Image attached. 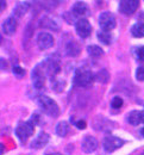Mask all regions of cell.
I'll return each mask as SVG.
<instances>
[{"label": "cell", "mask_w": 144, "mask_h": 155, "mask_svg": "<svg viewBox=\"0 0 144 155\" xmlns=\"http://www.w3.org/2000/svg\"><path fill=\"white\" fill-rule=\"evenodd\" d=\"M104 149L108 153H112L117 149H119L124 144V141L117 136H106L104 140Z\"/></svg>", "instance_id": "obj_5"}, {"label": "cell", "mask_w": 144, "mask_h": 155, "mask_svg": "<svg viewBox=\"0 0 144 155\" xmlns=\"http://www.w3.org/2000/svg\"><path fill=\"white\" fill-rule=\"evenodd\" d=\"M38 105L43 110L44 114H46L48 116L50 117H57L60 114V109H59V105L49 97H45V96H42L38 98Z\"/></svg>", "instance_id": "obj_1"}, {"label": "cell", "mask_w": 144, "mask_h": 155, "mask_svg": "<svg viewBox=\"0 0 144 155\" xmlns=\"http://www.w3.org/2000/svg\"><path fill=\"white\" fill-rule=\"evenodd\" d=\"M41 26L42 28H45V29H56V30L59 29L57 24H56L53 19H50L49 17H44V18H42Z\"/></svg>", "instance_id": "obj_19"}, {"label": "cell", "mask_w": 144, "mask_h": 155, "mask_svg": "<svg viewBox=\"0 0 144 155\" xmlns=\"http://www.w3.org/2000/svg\"><path fill=\"white\" fill-rule=\"evenodd\" d=\"M66 51H67V54H68L69 56L75 58V56H78V55L80 54V47H79L74 41H72V42L67 45Z\"/></svg>", "instance_id": "obj_16"}, {"label": "cell", "mask_w": 144, "mask_h": 155, "mask_svg": "<svg viewBox=\"0 0 144 155\" xmlns=\"http://www.w3.org/2000/svg\"><path fill=\"white\" fill-rule=\"evenodd\" d=\"M46 155H62L60 153H50V154H46Z\"/></svg>", "instance_id": "obj_30"}, {"label": "cell", "mask_w": 144, "mask_h": 155, "mask_svg": "<svg viewBox=\"0 0 144 155\" xmlns=\"http://www.w3.org/2000/svg\"><path fill=\"white\" fill-rule=\"evenodd\" d=\"M54 44H55V39H54V37L50 34H48V32H41L37 36V45L40 47V49H42V50L49 49Z\"/></svg>", "instance_id": "obj_8"}, {"label": "cell", "mask_w": 144, "mask_h": 155, "mask_svg": "<svg viewBox=\"0 0 144 155\" xmlns=\"http://www.w3.org/2000/svg\"><path fill=\"white\" fill-rule=\"evenodd\" d=\"M141 134L144 136V128H142V129H141Z\"/></svg>", "instance_id": "obj_31"}, {"label": "cell", "mask_w": 144, "mask_h": 155, "mask_svg": "<svg viewBox=\"0 0 144 155\" xmlns=\"http://www.w3.org/2000/svg\"><path fill=\"white\" fill-rule=\"evenodd\" d=\"M143 155H144V154H143Z\"/></svg>", "instance_id": "obj_32"}, {"label": "cell", "mask_w": 144, "mask_h": 155, "mask_svg": "<svg viewBox=\"0 0 144 155\" xmlns=\"http://www.w3.org/2000/svg\"><path fill=\"white\" fill-rule=\"evenodd\" d=\"M136 55L139 61H144V47H139L136 51Z\"/></svg>", "instance_id": "obj_26"}, {"label": "cell", "mask_w": 144, "mask_h": 155, "mask_svg": "<svg viewBox=\"0 0 144 155\" xmlns=\"http://www.w3.org/2000/svg\"><path fill=\"white\" fill-rule=\"evenodd\" d=\"M75 30H76V34H78L81 38H87V37L91 35L92 26H91L89 21L87 19L80 18V19L76 21V24H75Z\"/></svg>", "instance_id": "obj_7"}, {"label": "cell", "mask_w": 144, "mask_h": 155, "mask_svg": "<svg viewBox=\"0 0 144 155\" xmlns=\"http://www.w3.org/2000/svg\"><path fill=\"white\" fill-rule=\"evenodd\" d=\"M32 82H34V86L38 90L43 88V86L45 84V75H44V72L40 64L36 66L32 71Z\"/></svg>", "instance_id": "obj_9"}, {"label": "cell", "mask_w": 144, "mask_h": 155, "mask_svg": "<svg viewBox=\"0 0 144 155\" xmlns=\"http://www.w3.org/2000/svg\"><path fill=\"white\" fill-rule=\"evenodd\" d=\"M73 12H74V15L75 16H78V17H86V16H88L89 15V10H88V7H87V5L82 2V1H78V2H75L74 4V6H73Z\"/></svg>", "instance_id": "obj_12"}, {"label": "cell", "mask_w": 144, "mask_h": 155, "mask_svg": "<svg viewBox=\"0 0 144 155\" xmlns=\"http://www.w3.org/2000/svg\"><path fill=\"white\" fill-rule=\"evenodd\" d=\"M29 7H30V5L27 2H21V4H18L16 6V8H14V15L17 17H23L27 12Z\"/></svg>", "instance_id": "obj_17"}, {"label": "cell", "mask_w": 144, "mask_h": 155, "mask_svg": "<svg viewBox=\"0 0 144 155\" xmlns=\"http://www.w3.org/2000/svg\"><path fill=\"white\" fill-rule=\"evenodd\" d=\"M34 131H35V125L31 120L21 122L16 129V135L21 140V142H25L30 136H32Z\"/></svg>", "instance_id": "obj_3"}, {"label": "cell", "mask_w": 144, "mask_h": 155, "mask_svg": "<svg viewBox=\"0 0 144 155\" xmlns=\"http://www.w3.org/2000/svg\"><path fill=\"white\" fill-rule=\"evenodd\" d=\"M56 134L59 136H61V137H64L68 134V124H67V122H60L56 125Z\"/></svg>", "instance_id": "obj_22"}, {"label": "cell", "mask_w": 144, "mask_h": 155, "mask_svg": "<svg viewBox=\"0 0 144 155\" xmlns=\"http://www.w3.org/2000/svg\"><path fill=\"white\" fill-rule=\"evenodd\" d=\"M99 24L103 31H111L116 28V17L111 12H104L99 17Z\"/></svg>", "instance_id": "obj_4"}, {"label": "cell", "mask_w": 144, "mask_h": 155, "mask_svg": "<svg viewBox=\"0 0 144 155\" xmlns=\"http://www.w3.org/2000/svg\"><path fill=\"white\" fill-rule=\"evenodd\" d=\"M131 34L133 37H144V23L138 21L131 28Z\"/></svg>", "instance_id": "obj_15"}, {"label": "cell", "mask_w": 144, "mask_h": 155, "mask_svg": "<svg viewBox=\"0 0 144 155\" xmlns=\"http://www.w3.org/2000/svg\"><path fill=\"white\" fill-rule=\"evenodd\" d=\"M17 30V20L13 17H8L2 24V32L6 36H12Z\"/></svg>", "instance_id": "obj_11"}, {"label": "cell", "mask_w": 144, "mask_h": 155, "mask_svg": "<svg viewBox=\"0 0 144 155\" xmlns=\"http://www.w3.org/2000/svg\"><path fill=\"white\" fill-rule=\"evenodd\" d=\"M13 73L16 74V75H18V77H23L24 74H25V71L23 69V68H21V67H14L13 68Z\"/></svg>", "instance_id": "obj_27"}, {"label": "cell", "mask_w": 144, "mask_h": 155, "mask_svg": "<svg viewBox=\"0 0 144 155\" xmlns=\"http://www.w3.org/2000/svg\"><path fill=\"white\" fill-rule=\"evenodd\" d=\"M93 74L86 68H78L74 74V84L79 87H87L93 81Z\"/></svg>", "instance_id": "obj_2"}, {"label": "cell", "mask_w": 144, "mask_h": 155, "mask_svg": "<svg viewBox=\"0 0 144 155\" xmlns=\"http://www.w3.org/2000/svg\"><path fill=\"white\" fill-rule=\"evenodd\" d=\"M108 79H110V75H108V72L106 69H101L95 75V80L99 81V82H103V84H106L108 81Z\"/></svg>", "instance_id": "obj_23"}, {"label": "cell", "mask_w": 144, "mask_h": 155, "mask_svg": "<svg viewBox=\"0 0 144 155\" xmlns=\"http://www.w3.org/2000/svg\"><path fill=\"white\" fill-rule=\"evenodd\" d=\"M139 7V1L138 0H123L119 2V10L125 16H131L133 15L137 8Z\"/></svg>", "instance_id": "obj_6"}, {"label": "cell", "mask_w": 144, "mask_h": 155, "mask_svg": "<svg viewBox=\"0 0 144 155\" xmlns=\"http://www.w3.org/2000/svg\"><path fill=\"white\" fill-rule=\"evenodd\" d=\"M141 122H143L144 123V110L141 112Z\"/></svg>", "instance_id": "obj_29"}, {"label": "cell", "mask_w": 144, "mask_h": 155, "mask_svg": "<svg viewBox=\"0 0 144 155\" xmlns=\"http://www.w3.org/2000/svg\"><path fill=\"white\" fill-rule=\"evenodd\" d=\"M98 147V141L93 137V136H85V138L82 140V143H81V149H82L85 153H92L97 149Z\"/></svg>", "instance_id": "obj_10"}, {"label": "cell", "mask_w": 144, "mask_h": 155, "mask_svg": "<svg viewBox=\"0 0 144 155\" xmlns=\"http://www.w3.org/2000/svg\"><path fill=\"white\" fill-rule=\"evenodd\" d=\"M136 78L138 81H144V67H139L136 72Z\"/></svg>", "instance_id": "obj_25"}, {"label": "cell", "mask_w": 144, "mask_h": 155, "mask_svg": "<svg viewBox=\"0 0 144 155\" xmlns=\"http://www.w3.org/2000/svg\"><path fill=\"white\" fill-rule=\"evenodd\" d=\"M97 36H98V39H99L103 44H106V45H108V44L111 43V41H112V36H111L110 32H107V31H99Z\"/></svg>", "instance_id": "obj_20"}, {"label": "cell", "mask_w": 144, "mask_h": 155, "mask_svg": "<svg viewBox=\"0 0 144 155\" xmlns=\"http://www.w3.org/2000/svg\"><path fill=\"white\" fill-rule=\"evenodd\" d=\"M87 51L92 58H100V56H103L104 54L103 49L100 47H98V45H88Z\"/></svg>", "instance_id": "obj_18"}, {"label": "cell", "mask_w": 144, "mask_h": 155, "mask_svg": "<svg viewBox=\"0 0 144 155\" xmlns=\"http://www.w3.org/2000/svg\"><path fill=\"white\" fill-rule=\"evenodd\" d=\"M112 107L113 109H120L123 106V99L120 97H114L112 99Z\"/></svg>", "instance_id": "obj_24"}, {"label": "cell", "mask_w": 144, "mask_h": 155, "mask_svg": "<svg viewBox=\"0 0 144 155\" xmlns=\"http://www.w3.org/2000/svg\"><path fill=\"white\" fill-rule=\"evenodd\" d=\"M127 117H129L127 120H129L130 124H132V125H138L139 122H141V112H138V111H132V112H130Z\"/></svg>", "instance_id": "obj_21"}, {"label": "cell", "mask_w": 144, "mask_h": 155, "mask_svg": "<svg viewBox=\"0 0 144 155\" xmlns=\"http://www.w3.org/2000/svg\"><path fill=\"white\" fill-rule=\"evenodd\" d=\"M76 127H78L79 129H85V128H86V122H85V120H79V122L76 123Z\"/></svg>", "instance_id": "obj_28"}, {"label": "cell", "mask_w": 144, "mask_h": 155, "mask_svg": "<svg viewBox=\"0 0 144 155\" xmlns=\"http://www.w3.org/2000/svg\"><path fill=\"white\" fill-rule=\"evenodd\" d=\"M61 69V66H60V62L57 60H48L46 61V72L50 74V75H56Z\"/></svg>", "instance_id": "obj_14"}, {"label": "cell", "mask_w": 144, "mask_h": 155, "mask_svg": "<svg viewBox=\"0 0 144 155\" xmlns=\"http://www.w3.org/2000/svg\"><path fill=\"white\" fill-rule=\"evenodd\" d=\"M48 142H49V135L45 134V133H40L38 135L36 136V138L32 141L31 147L32 148H36V149H40V148L45 147Z\"/></svg>", "instance_id": "obj_13"}]
</instances>
